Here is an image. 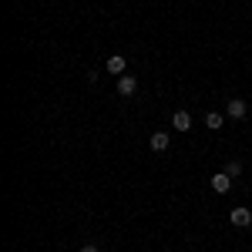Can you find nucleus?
Returning a JSON list of instances; mask_svg holds the SVG:
<instances>
[{"label":"nucleus","mask_w":252,"mask_h":252,"mask_svg":"<svg viewBox=\"0 0 252 252\" xmlns=\"http://www.w3.org/2000/svg\"><path fill=\"white\" fill-rule=\"evenodd\" d=\"M225 125V118L219 115V111H205V128H212V131H219Z\"/></svg>","instance_id":"8"},{"label":"nucleus","mask_w":252,"mask_h":252,"mask_svg":"<svg viewBox=\"0 0 252 252\" xmlns=\"http://www.w3.org/2000/svg\"><path fill=\"white\" fill-rule=\"evenodd\" d=\"M209 185H212V192L225 195V192H229V189H232V178H229V175H225V172H219V175H212V178H209Z\"/></svg>","instance_id":"5"},{"label":"nucleus","mask_w":252,"mask_h":252,"mask_svg":"<svg viewBox=\"0 0 252 252\" xmlns=\"http://www.w3.org/2000/svg\"><path fill=\"white\" fill-rule=\"evenodd\" d=\"M225 115L235 118V121H242V118L249 115V104H246L242 97H232V101H225Z\"/></svg>","instance_id":"1"},{"label":"nucleus","mask_w":252,"mask_h":252,"mask_svg":"<svg viewBox=\"0 0 252 252\" xmlns=\"http://www.w3.org/2000/svg\"><path fill=\"white\" fill-rule=\"evenodd\" d=\"M81 252H101V249H97V246H84Z\"/></svg>","instance_id":"10"},{"label":"nucleus","mask_w":252,"mask_h":252,"mask_svg":"<svg viewBox=\"0 0 252 252\" xmlns=\"http://www.w3.org/2000/svg\"><path fill=\"white\" fill-rule=\"evenodd\" d=\"M229 222H232L235 229H249L252 225V209H232V212H229Z\"/></svg>","instance_id":"3"},{"label":"nucleus","mask_w":252,"mask_h":252,"mask_svg":"<svg viewBox=\"0 0 252 252\" xmlns=\"http://www.w3.org/2000/svg\"><path fill=\"white\" fill-rule=\"evenodd\" d=\"M135 91H138V78L135 74H121V78H118V94L121 97H135Z\"/></svg>","instance_id":"2"},{"label":"nucleus","mask_w":252,"mask_h":252,"mask_svg":"<svg viewBox=\"0 0 252 252\" xmlns=\"http://www.w3.org/2000/svg\"><path fill=\"white\" fill-rule=\"evenodd\" d=\"M222 172H225V175H229V178L235 182V178L242 175V161H239V158H232V161H225V168H222Z\"/></svg>","instance_id":"9"},{"label":"nucleus","mask_w":252,"mask_h":252,"mask_svg":"<svg viewBox=\"0 0 252 252\" xmlns=\"http://www.w3.org/2000/svg\"><path fill=\"white\" fill-rule=\"evenodd\" d=\"M168 145H172V138H168V131H155V135L148 138V148H152L155 155H161V152H168Z\"/></svg>","instance_id":"4"},{"label":"nucleus","mask_w":252,"mask_h":252,"mask_svg":"<svg viewBox=\"0 0 252 252\" xmlns=\"http://www.w3.org/2000/svg\"><path fill=\"white\" fill-rule=\"evenodd\" d=\"M172 128H178V131H192V115H189V111H175L172 115Z\"/></svg>","instance_id":"7"},{"label":"nucleus","mask_w":252,"mask_h":252,"mask_svg":"<svg viewBox=\"0 0 252 252\" xmlns=\"http://www.w3.org/2000/svg\"><path fill=\"white\" fill-rule=\"evenodd\" d=\"M104 71H108V74H118V78H121V74L128 71V61L121 58V54H111V58H108V64H104Z\"/></svg>","instance_id":"6"}]
</instances>
